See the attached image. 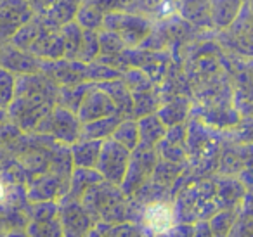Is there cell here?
<instances>
[{
	"instance_id": "1",
	"label": "cell",
	"mask_w": 253,
	"mask_h": 237,
	"mask_svg": "<svg viewBox=\"0 0 253 237\" xmlns=\"http://www.w3.org/2000/svg\"><path fill=\"white\" fill-rule=\"evenodd\" d=\"M144 220L148 227H151L155 234H165L172 227L173 216L172 209L165 204H151L146 209Z\"/></svg>"
},
{
	"instance_id": "2",
	"label": "cell",
	"mask_w": 253,
	"mask_h": 237,
	"mask_svg": "<svg viewBox=\"0 0 253 237\" xmlns=\"http://www.w3.org/2000/svg\"><path fill=\"white\" fill-rule=\"evenodd\" d=\"M4 199H5V185L0 180V201H4Z\"/></svg>"
}]
</instances>
